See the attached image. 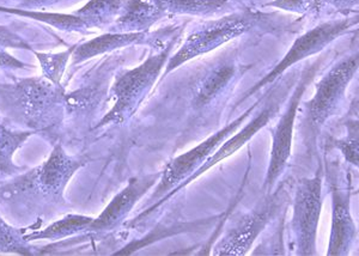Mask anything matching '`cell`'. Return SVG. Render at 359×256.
I'll list each match as a JSON object with an SVG mask.
<instances>
[{
  "label": "cell",
  "mask_w": 359,
  "mask_h": 256,
  "mask_svg": "<svg viewBox=\"0 0 359 256\" xmlns=\"http://www.w3.org/2000/svg\"><path fill=\"white\" fill-rule=\"evenodd\" d=\"M65 93L62 84L43 76L0 84V112L10 121L33 132L48 130L64 118Z\"/></svg>",
  "instance_id": "6da1fadb"
},
{
  "label": "cell",
  "mask_w": 359,
  "mask_h": 256,
  "mask_svg": "<svg viewBox=\"0 0 359 256\" xmlns=\"http://www.w3.org/2000/svg\"><path fill=\"white\" fill-rule=\"evenodd\" d=\"M174 46L175 40L170 39L167 46L147 58L143 64L135 69H123L115 76L114 83L109 88V100L113 105L96 128L108 125L121 126L133 118L163 71Z\"/></svg>",
  "instance_id": "7a4b0ae2"
},
{
  "label": "cell",
  "mask_w": 359,
  "mask_h": 256,
  "mask_svg": "<svg viewBox=\"0 0 359 256\" xmlns=\"http://www.w3.org/2000/svg\"><path fill=\"white\" fill-rule=\"evenodd\" d=\"M86 164V159L66 154L62 145L54 147L49 159L40 167L20 176L1 191L4 198L28 196L50 201L62 199V193L76 171Z\"/></svg>",
  "instance_id": "3957f363"
},
{
  "label": "cell",
  "mask_w": 359,
  "mask_h": 256,
  "mask_svg": "<svg viewBox=\"0 0 359 256\" xmlns=\"http://www.w3.org/2000/svg\"><path fill=\"white\" fill-rule=\"evenodd\" d=\"M260 18L257 15L249 11L235 13L221 17L219 20H210L201 28L193 30L179 50L169 58L164 66L162 78L167 77L174 69L194 58L210 53L230 41L245 35L255 28Z\"/></svg>",
  "instance_id": "277c9868"
},
{
  "label": "cell",
  "mask_w": 359,
  "mask_h": 256,
  "mask_svg": "<svg viewBox=\"0 0 359 256\" xmlns=\"http://www.w3.org/2000/svg\"><path fill=\"white\" fill-rule=\"evenodd\" d=\"M358 62L355 52L337 62L318 81L314 96L304 103V126L309 140L314 142L327 122L334 116L345 98L348 84L358 71Z\"/></svg>",
  "instance_id": "5b68a950"
},
{
  "label": "cell",
  "mask_w": 359,
  "mask_h": 256,
  "mask_svg": "<svg viewBox=\"0 0 359 256\" xmlns=\"http://www.w3.org/2000/svg\"><path fill=\"white\" fill-rule=\"evenodd\" d=\"M265 96L260 101L254 103L253 106L245 110V113H242L240 116L229 122L228 125L223 127L222 130L203 140L199 145L193 147L192 150L187 151L172 159V162L169 163L165 169L162 171L161 179L156 184L155 191L150 196L151 205L158 203L159 200L167 196L169 191L179 187L181 183L184 182L188 177H191L204 164L205 161L221 147L223 142L229 137H231L248 120V118L253 115L254 112L265 100Z\"/></svg>",
  "instance_id": "8992f818"
},
{
  "label": "cell",
  "mask_w": 359,
  "mask_h": 256,
  "mask_svg": "<svg viewBox=\"0 0 359 256\" xmlns=\"http://www.w3.org/2000/svg\"><path fill=\"white\" fill-rule=\"evenodd\" d=\"M323 169L320 164L314 176L304 177L296 183L291 220L294 255L316 254L318 220L323 208Z\"/></svg>",
  "instance_id": "52a82bcc"
},
{
  "label": "cell",
  "mask_w": 359,
  "mask_h": 256,
  "mask_svg": "<svg viewBox=\"0 0 359 256\" xmlns=\"http://www.w3.org/2000/svg\"><path fill=\"white\" fill-rule=\"evenodd\" d=\"M357 22H358L357 18H353V17H344L340 20H330L323 22L321 25H316L309 32L298 36L282 60L274 66L273 69L269 74H266L265 77L262 78L257 84H254L245 94H243L241 100H238L237 102L236 106H240L247 98L252 97L254 94H257L259 90L273 84L274 81L282 77L287 69L298 64L299 61L320 53L321 50L326 48L327 46L331 45L333 41L348 32L351 27L357 25Z\"/></svg>",
  "instance_id": "ba28073f"
},
{
  "label": "cell",
  "mask_w": 359,
  "mask_h": 256,
  "mask_svg": "<svg viewBox=\"0 0 359 256\" xmlns=\"http://www.w3.org/2000/svg\"><path fill=\"white\" fill-rule=\"evenodd\" d=\"M266 100H267V102H266L264 107H262V112H260L259 114L255 115V116L252 119V121L245 123V126L242 127L240 132H237L236 130V132L233 133V135L229 137L226 140H224L221 147H218V149L213 152L212 155L210 156V157L205 161L204 164H203L191 177H188L184 182L181 183L179 187H176L175 189L169 191L167 196L159 200L158 203H154L151 206H149L142 215H139V216L133 220V225L140 223V222H143L144 220H147V217L151 216L154 211L161 208L164 203H167L168 200L170 199L172 196L177 194L179 191H181V189L187 187L188 184H191L194 180L201 177L204 173L210 170V169L215 167L216 164L221 163L222 161H224V159H229L230 156H233L236 151L245 147V144H247L249 140H252L254 135L259 133L264 127L267 126L269 121L279 113L280 106H282L283 103V98L279 96V94L274 93L273 88V89L269 91V94H267Z\"/></svg>",
  "instance_id": "9c48e42d"
},
{
  "label": "cell",
  "mask_w": 359,
  "mask_h": 256,
  "mask_svg": "<svg viewBox=\"0 0 359 256\" xmlns=\"http://www.w3.org/2000/svg\"><path fill=\"white\" fill-rule=\"evenodd\" d=\"M283 191L280 188L276 193H269L257 208L235 220L221 241L217 242L213 254L217 256L245 255L282 208L284 203Z\"/></svg>",
  "instance_id": "30bf717a"
},
{
  "label": "cell",
  "mask_w": 359,
  "mask_h": 256,
  "mask_svg": "<svg viewBox=\"0 0 359 256\" xmlns=\"http://www.w3.org/2000/svg\"><path fill=\"white\" fill-rule=\"evenodd\" d=\"M248 69L250 66L238 60L236 50L213 61L194 79L189 90V107L193 113L201 114L216 106Z\"/></svg>",
  "instance_id": "8fae6325"
},
{
  "label": "cell",
  "mask_w": 359,
  "mask_h": 256,
  "mask_svg": "<svg viewBox=\"0 0 359 256\" xmlns=\"http://www.w3.org/2000/svg\"><path fill=\"white\" fill-rule=\"evenodd\" d=\"M318 69V64L306 69L302 77L294 86V93L291 95L290 101L287 103L282 118L272 130V147L269 157V168L266 171L265 180L262 183V191L266 194L272 193L277 181L282 177L286 166L289 162L292 150V139H294V123L297 119L298 110L301 106L303 95L309 86L313 77H315Z\"/></svg>",
  "instance_id": "7c38bea8"
},
{
  "label": "cell",
  "mask_w": 359,
  "mask_h": 256,
  "mask_svg": "<svg viewBox=\"0 0 359 256\" xmlns=\"http://www.w3.org/2000/svg\"><path fill=\"white\" fill-rule=\"evenodd\" d=\"M325 175L332 196V228L327 255H348L358 234L350 211V181L346 180L345 182L331 166L327 168Z\"/></svg>",
  "instance_id": "4fadbf2b"
},
{
  "label": "cell",
  "mask_w": 359,
  "mask_h": 256,
  "mask_svg": "<svg viewBox=\"0 0 359 256\" xmlns=\"http://www.w3.org/2000/svg\"><path fill=\"white\" fill-rule=\"evenodd\" d=\"M161 174L162 173H155L132 177L126 187L113 198L108 206L101 212V215L93 220L88 231H113L114 229L121 227L139 200L147 196L149 191L157 184Z\"/></svg>",
  "instance_id": "5bb4252c"
},
{
  "label": "cell",
  "mask_w": 359,
  "mask_h": 256,
  "mask_svg": "<svg viewBox=\"0 0 359 256\" xmlns=\"http://www.w3.org/2000/svg\"><path fill=\"white\" fill-rule=\"evenodd\" d=\"M174 33V28L161 29L156 32H140V33H107L93 40L74 45L71 55V66L79 65L91 58L102 54L111 53L116 49L125 48L130 46L149 45L154 47L164 46V39H169Z\"/></svg>",
  "instance_id": "9a60e30c"
},
{
  "label": "cell",
  "mask_w": 359,
  "mask_h": 256,
  "mask_svg": "<svg viewBox=\"0 0 359 256\" xmlns=\"http://www.w3.org/2000/svg\"><path fill=\"white\" fill-rule=\"evenodd\" d=\"M163 17L155 0H126L123 13L111 25V30L113 33L149 32Z\"/></svg>",
  "instance_id": "2e32d148"
},
{
  "label": "cell",
  "mask_w": 359,
  "mask_h": 256,
  "mask_svg": "<svg viewBox=\"0 0 359 256\" xmlns=\"http://www.w3.org/2000/svg\"><path fill=\"white\" fill-rule=\"evenodd\" d=\"M109 71L100 69L94 78L86 81V86H79L72 93H65V113H88L98 106L108 90Z\"/></svg>",
  "instance_id": "e0dca14e"
},
{
  "label": "cell",
  "mask_w": 359,
  "mask_h": 256,
  "mask_svg": "<svg viewBox=\"0 0 359 256\" xmlns=\"http://www.w3.org/2000/svg\"><path fill=\"white\" fill-rule=\"evenodd\" d=\"M126 0H89L74 15L82 20L86 28H103L111 25L123 13Z\"/></svg>",
  "instance_id": "ac0fdd59"
},
{
  "label": "cell",
  "mask_w": 359,
  "mask_h": 256,
  "mask_svg": "<svg viewBox=\"0 0 359 256\" xmlns=\"http://www.w3.org/2000/svg\"><path fill=\"white\" fill-rule=\"evenodd\" d=\"M156 5L167 15L211 16L222 11L228 0H155Z\"/></svg>",
  "instance_id": "d6986e66"
},
{
  "label": "cell",
  "mask_w": 359,
  "mask_h": 256,
  "mask_svg": "<svg viewBox=\"0 0 359 256\" xmlns=\"http://www.w3.org/2000/svg\"><path fill=\"white\" fill-rule=\"evenodd\" d=\"M34 135L33 130H13L0 123V176H10L21 171L13 164V155Z\"/></svg>",
  "instance_id": "ffe728a7"
},
{
  "label": "cell",
  "mask_w": 359,
  "mask_h": 256,
  "mask_svg": "<svg viewBox=\"0 0 359 256\" xmlns=\"http://www.w3.org/2000/svg\"><path fill=\"white\" fill-rule=\"evenodd\" d=\"M94 218L91 217L81 216V215H69V216L57 220L55 223L50 224L49 227L34 231L25 236V240H50L57 241L66 238V237L74 236L79 232L88 231L89 225Z\"/></svg>",
  "instance_id": "44dd1931"
},
{
  "label": "cell",
  "mask_w": 359,
  "mask_h": 256,
  "mask_svg": "<svg viewBox=\"0 0 359 256\" xmlns=\"http://www.w3.org/2000/svg\"><path fill=\"white\" fill-rule=\"evenodd\" d=\"M1 13H13L17 16L28 17L30 20L43 22L47 25H53L60 30H67V32H79L84 33L88 30L86 25L82 20H79L76 15H66V13H52L40 11V10H23V8H5L0 6Z\"/></svg>",
  "instance_id": "7402d4cb"
},
{
  "label": "cell",
  "mask_w": 359,
  "mask_h": 256,
  "mask_svg": "<svg viewBox=\"0 0 359 256\" xmlns=\"http://www.w3.org/2000/svg\"><path fill=\"white\" fill-rule=\"evenodd\" d=\"M74 48V46L65 52L57 54L39 53L34 49H32V52L36 55L37 60L41 64L42 76L55 84H60L67 61L71 59Z\"/></svg>",
  "instance_id": "603a6c76"
},
{
  "label": "cell",
  "mask_w": 359,
  "mask_h": 256,
  "mask_svg": "<svg viewBox=\"0 0 359 256\" xmlns=\"http://www.w3.org/2000/svg\"><path fill=\"white\" fill-rule=\"evenodd\" d=\"M8 48H25L29 50L33 49L21 37L17 36L16 34L4 27H0V69H25L27 65L25 62L8 53Z\"/></svg>",
  "instance_id": "cb8c5ba5"
},
{
  "label": "cell",
  "mask_w": 359,
  "mask_h": 256,
  "mask_svg": "<svg viewBox=\"0 0 359 256\" xmlns=\"http://www.w3.org/2000/svg\"><path fill=\"white\" fill-rule=\"evenodd\" d=\"M27 243L28 241L22 237L16 229L11 228L0 218V252L33 255Z\"/></svg>",
  "instance_id": "d4e9b609"
},
{
  "label": "cell",
  "mask_w": 359,
  "mask_h": 256,
  "mask_svg": "<svg viewBox=\"0 0 359 256\" xmlns=\"http://www.w3.org/2000/svg\"><path fill=\"white\" fill-rule=\"evenodd\" d=\"M334 144L341 151L347 162L358 167V132H355V128L348 130V135L345 138L334 142Z\"/></svg>",
  "instance_id": "484cf974"
},
{
  "label": "cell",
  "mask_w": 359,
  "mask_h": 256,
  "mask_svg": "<svg viewBox=\"0 0 359 256\" xmlns=\"http://www.w3.org/2000/svg\"><path fill=\"white\" fill-rule=\"evenodd\" d=\"M318 5H320L318 0H274L272 3H269V6L282 8L292 13H304L314 10Z\"/></svg>",
  "instance_id": "4316f807"
},
{
  "label": "cell",
  "mask_w": 359,
  "mask_h": 256,
  "mask_svg": "<svg viewBox=\"0 0 359 256\" xmlns=\"http://www.w3.org/2000/svg\"><path fill=\"white\" fill-rule=\"evenodd\" d=\"M13 6L10 8H23V10H40L59 6V5L74 4L79 0H11Z\"/></svg>",
  "instance_id": "83f0119b"
},
{
  "label": "cell",
  "mask_w": 359,
  "mask_h": 256,
  "mask_svg": "<svg viewBox=\"0 0 359 256\" xmlns=\"http://www.w3.org/2000/svg\"><path fill=\"white\" fill-rule=\"evenodd\" d=\"M320 4L332 5L333 8H337L339 11H347L350 8H357L358 0H318Z\"/></svg>",
  "instance_id": "f1b7e54d"
}]
</instances>
